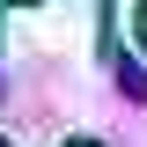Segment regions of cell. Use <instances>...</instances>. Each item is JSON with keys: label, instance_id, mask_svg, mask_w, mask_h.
I'll list each match as a JSON object with an SVG mask.
<instances>
[{"label": "cell", "instance_id": "1", "mask_svg": "<svg viewBox=\"0 0 147 147\" xmlns=\"http://www.w3.org/2000/svg\"><path fill=\"white\" fill-rule=\"evenodd\" d=\"M66 147H103V140H66Z\"/></svg>", "mask_w": 147, "mask_h": 147}, {"label": "cell", "instance_id": "3", "mask_svg": "<svg viewBox=\"0 0 147 147\" xmlns=\"http://www.w3.org/2000/svg\"><path fill=\"white\" fill-rule=\"evenodd\" d=\"M0 147H7V140H0Z\"/></svg>", "mask_w": 147, "mask_h": 147}, {"label": "cell", "instance_id": "2", "mask_svg": "<svg viewBox=\"0 0 147 147\" xmlns=\"http://www.w3.org/2000/svg\"><path fill=\"white\" fill-rule=\"evenodd\" d=\"M140 37H147V7H140Z\"/></svg>", "mask_w": 147, "mask_h": 147}]
</instances>
